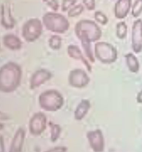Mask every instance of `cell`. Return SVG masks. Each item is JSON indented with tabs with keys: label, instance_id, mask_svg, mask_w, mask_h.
Segmentation results:
<instances>
[{
	"label": "cell",
	"instance_id": "obj_13",
	"mask_svg": "<svg viewBox=\"0 0 142 152\" xmlns=\"http://www.w3.org/2000/svg\"><path fill=\"white\" fill-rule=\"evenodd\" d=\"M50 46L54 49H59L61 47V39L57 36H53L49 40Z\"/></svg>",
	"mask_w": 142,
	"mask_h": 152
},
{
	"label": "cell",
	"instance_id": "obj_7",
	"mask_svg": "<svg viewBox=\"0 0 142 152\" xmlns=\"http://www.w3.org/2000/svg\"><path fill=\"white\" fill-rule=\"evenodd\" d=\"M51 75L48 71L42 70L37 71L32 76L31 81V87L34 89L44 83L51 77Z\"/></svg>",
	"mask_w": 142,
	"mask_h": 152
},
{
	"label": "cell",
	"instance_id": "obj_19",
	"mask_svg": "<svg viewBox=\"0 0 142 152\" xmlns=\"http://www.w3.org/2000/svg\"><path fill=\"white\" fill-rule=\"evenodd\" d=\"M83 3L89 9H93L94 7V0H83Z\"/></svg>",
	"mask_w": 142,
	"mask_h": 152
},
{
	"label": "cell",
	"instance_id": "obj_9",
	"mask_svg": "<svg viewBox=\"0 0 142 152\" xmlns=\"http://www.w3.org/2000/svg\"><path fill=\"white\" fill-rule=\"evenodd\" d=\"M2 23L6 28H12L14 27L15 21L11 16L10 7L7 8L4 5L1 7Z\"/></svg>",
	"mask_w": 142,
	"mask_h": 152
},
{
	"label": "cell",
	"instance_id": "obj_2",
	"mask_svg": "<svg viewBox=\"0 0 142 152\" xmlns=\"http://www.w3.org/2000/svg\"><path fill=\"white\" fill-rule=\"evenodd\" d=\"M42 20L46 28L54 32L64 33L69 26L67 19L59 13H46L42 18Z\"/></svg>",
	"mask_w": 142,
	"mask_h": 152
},
{
	"label": "cell",
	"instance_id": "obj_10",
	"mask_svg": "<svg viewBox=\"0 0 142 152\" xmlns=\"http://www.w3.org/2000/svg\"><path fill=\"white\" fill-rule=\"evenodd\" d=\"M24 137L25 132L24 130L22 129H19L13 138L10 151L20 152L21 151Z\"/></svg>",
	"mask_w": 142,
	"mask_h": 152
},
{
	"label": "cell",
	"instance_id": "obj_14",
	"mask_svg": "<svg viewBox=\"0 0 142 152\" xmlns=\"http://www.w3.org/2000/svg\"><path fill=\"white\" fill-rule=\"evenodd\" d=\"M68 52L70 56L74 58H82L78 48L77 46L70 45L68 47Z\"/></svg>",
	"mask_w": 142,
	"mask_h": 152
},
{
	"label": "cell",
	"instance_id": "obj_16",
	"mask_svg": "<svg viewBox=\"0 0 142 152\" xmlns=\"http://www.w3.org/2000/svg\"><path fill=\"white\" fill-rule=\"evenodd\" d=\"M61 132V129L58 125L51 126V139L53 141H55L59 138Z\"/></svg>",
	"mask_w": 142,
	"mask_h": 152
},
{
	"label": "cell",
	"instance_id": "obj_15",
	"mask_svg": "<svg viewBox=\"0 0 142 152\" xmlns=\"http://www.w3.org/2000/svg\"><path fill=\"white\" fill-rule=\"evenodd\" d=\"M83 10V7L82 5L78 4L77 5L70 9L68 12V15L69 17H75L77 16L82 12Z\"/></svg>",
	"mask_w": 142,
	"mask_h": 152
},
{
	"label": "cell",
	"instance_id": "obj_3",
	"mask_svg": "<svg viewBox=\"0 0 142 152\" xmlns=\"http://www.w3.org/2000/svg\"><path fill=\"white\" fill-rule=\"evenodd\" d=\"M39 103L42 109L46 111H56L63 105L64 99L61 95L58 92L47 91L40 95Z\"/></svg>",
	"mask_w": 142,
	"mask_h": 152
},
{
	"label": "cell",
	"instance_id": "obj_6",
	"mask_svg": "<svg viewBox=\"0 0 142 152\" xmlns=\"http://www.w3.org/2000/svg\"><path fill=\"white\" fill-rule=\"evenodd\" d=\"M69 80L70 84L76 88L84 86L89 81L86 75L81 70L72 71L70 73Z\"/></svg>",
	"mask_w": 142,
	"mask_h": 152
},
{
	"label": "cell",
	"instance_id": "obj_18",
	"mask_svg": "<svg viewBox=\"0 0 142 152\" xmlns=\"http://www.w3.org/2000/svg\"><path fill=\"white\" fill-rule=\"evenodd\" d=\"M47 6L54 11H57L59 5L56 0H42Z\"/></svg>",
	"mask_w": 142,
	"mask_h": 152
},
{
	"label": "cell",
	"instance_id": "obj_8",
	"mask_svg": "<svg viewBox=\"0 0 142 152\" xmlns=\"http://www.w3.org/2000/svg\"><path fill=\"white\" fill-rule=\"evenodd\" d=\"M88 137L90 144L94 151H98L102 150L103 147L102 138L99 131L91 132L88 133Z\"/></svg>",
	"mask_w": 142,
	"mask_h": 152
},
{
	"label": "cell",
	"instance_id": "obj_17",
	"mask_svg": "<svg viewBox=\"0 0 142 152\" xmlns=\"http://www.w3.org/2000/svg\"><path fill=\"white\" fill-rule=\"evenodd\" d=\"M76 2V0H63L61 10L64 12L68 11Z\"/></svg>",
	"mask_w": 142,
	"mask_h": 152
},
{
	"label": "cell",
	"instance_id": "obj_20",
	"mask_svg": "<svg viewBox=\"0 0 142 152\" xmlns=\"http://www.w3.org/2000/svg\"><path fill=\"white\" fill-rule=\"evenodd\" d=\"M138 97V100H139V101L142 102V92L140 94L139 96Z\"/></svg>",
	"mask_w": 142,
	"mask_h": 152
},
{
	"label": "cell",
	"instance_id": "obj_4",
	"mask_svg": "<svg viewBox=\"0 0 142 152\" xmlns=\"http://www.w3.org/2000/svg\"><path fill=\"white\" fill-rule=\"evenodd\" d=\"M42 30V24L39 20H30L23 28V36L26 41L33 42L40 37Z\"/></svg>",
	"mask_w": 142,
	"mask_h": 152
},
{
	"label": "cell",
	"instance_id": "obj_11",
	"mask_svg": "<svg viewBox=\"0 0 142 152\" xmlns=\"http://www.w3.org/2000/svg\"><path fill=\"white\" fill-rule=\"evenodd\" d=\"M4 43L7 47L12 50L19 49L21 48V42L17 37L8 35L4 37Z\"/></svg>",
	"mask_w": 142,
	"mask_h": 152
},
{
	"label": "cell",
	"instance_id": "obj_12",
	"mask_svg": "<svg viewBox=\"0 0 142 152\" xmlns=\"http://www.w3.org/2000/svg\"><path fill=\"white\" fill-rule=\"evenodd\" d=\"M90 107V103L89 101H83L77 107L75 113V117L76 120H80L86 115Z\"/></svg>",
	"mask_w": 142,
	"mask_h": 152
},
{
	"label": "cell",
	"instance_id": "obj_5",
	"mask_svg": "<svg viewBox=\"0 0 142 152\" xmlns=\"http://www.w3.org/2000/svg\"><path fill=\"white\" fill-rule=\"evenodd\" d=\"M46 118L43 113H36L33 117L30 122L29 129L32 134L39 135L46 128Z\"/></svg>",
	"mask_w": 142,
	"mask_h": 152
},
{
	"label": "cell",
	"instance_id": "obj_1",
	"mask_svg": "<svg viewBox=\"0 0 142 152\" xmlns=\"http://www.w3.org/2000/svg\"><path fill=\"white\" fill-rule=\"evenodd\" d=\"M21 70L18 65L10 63L1 69L0 89L2 91H13L19 85L21 78Z\"/></svg>",
	"mask_w": 142,
	"mask_h": 152
}]
</instances>
